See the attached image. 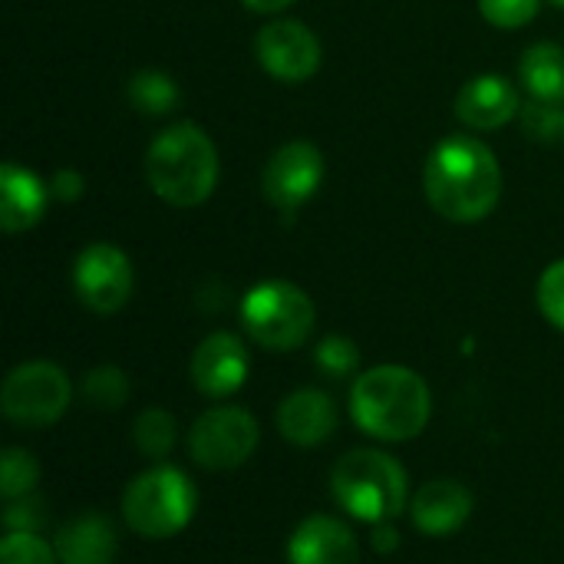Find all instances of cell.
I'll list each match as a JSON object with an SVG mask.
<instances>
[{
  "label": "cell",
  "mask_w": 564,
  "mask_h": 564,
  "mask_svg": "<svg viewBox=\"0 0 564 564\" xmlns=\"http://www.w3.org/2000/svg\"><path fill=\"white\" fill-rule=\"evenodd\" d=\"M423 192L443 218L459 225L482 221L502 198L499 159L476 135H449L423 165Z\"/></svg>",
  "instance_id": "obj_1"
},
{
  "label": "cell",
  "mask_w": 564,
  "mask_h": 564,
  "mask_svg": "<svg viewBox=\"0 0 564 564\" xmlns=\"http://www.w3.org/2000/svg\"><path fill=\"white\" fill-rule=\"evenodd\" d=\"M430 413H433L430 387L410 367L383 364L360 373L357 383L350 387V416L373 440L406 443L426 430Z\"/></svg>",
  "instance_id": "obj_2"
},
{
  "label": "cell",
  "mask_w": 564,
  "mask_h": 564,
  "mask_svg": "<svg viewBox=\"0 0 564 564\" xmlns=\"http://www.w3.org/2000/svg\"><path fill=\"white\" fill-rule=\"evenodd\" d=\"M145 178L162 202L195 208L218 185V149L195 122H175L152 139L145 152Z\"/></svg>",
  "instance_id": "obj_3"
},
{
  "label": "cell",
  "mask_w": 564,
  "mask_h": 564,
  "mask_svg": "<svg viewBox=\"0 0 564 564\" xmlns=\"http://www.w3.org/2000/svg\"><path fill=\"white\" fill-rule=\"evenodd\" d=\"M337 506L367 525L393 522L410 506V479L403 466L380 449H350L330 473Z\"/></svg>",
  "instance_id": "obj_4"
},
{
  "label": "cell",
  "mask_w": 564,
  "mask_h": 564,
  "mask_svg": "<svg viewBox=\"0 0 564 564\" xmlns=\"http://www.w3.org/2000/svg\"><path fill=\"white\" fill-rule=\"evenodd\" d=\"M198 496L192 479L175 466H152L126 486L122 519L126 525L152 542L178 535L195 516Z\"/></svg>",
  "instance_id": "obj_5"
},
{
  "label": "cell",
  "mask_w": 564,
  "mask_h": 564,
  "mask_svg": "<svg viewBox=\"0 0 564 564\" xmlns=\"http://www.w3.org/2000/svg\"><path fill=\"white\" fill-rule=\"evenodd\" d=\"M314 301L291 281H261L241 297V324L254 344L284 354L297 350L314 330Z\"/></svg>",
  "instance_id": "obj_6"
},
{
  "label": "cell",
  "mask_w": 564,
  "mask_h": 564,
  "mask_svg": "<svg viewBox=\"0 0 564 564\" xmlns=\"http://www.w3.org/2000/svg\"><path fill=\"white\" fill-rule=\"evenodd\" d=\"M73 400L69 377L50 360H30L7 373L0 387V410L17 426H50Z\"/></svg>",
  "instance_id": "obj_7"
},
{
  "label": "cell",
  "mask_w": 564,
  "mask_h": 564,
  "mask_svg": "<svg viewBox=\"0 0 564 564\" xmlns=\"http://www.w3.org/2000/svg\"><path fill=\"white\" fill-rule=\"evenodd\" d=\"M258 420L241 406H218L195 420L188 433V453L202 469L228 473L245 466L258 449Z\"/></svg>",
  "instance_id": "obj_8"
},
{
  "label": "cell",
  "mask_w": 564,
  "mask_h": 564,
  "mask_svg": "<svg viewBox=\"0 0 564 564\" xmlns=\"http://www.w3.org/2000/svg\"><path fill=\"white\" fill-rule=\"evenodd\" d=\"M132 264L122 248L96 241L86 245L73 261V291L93 314H116L132 297Z\"/></svg>",
  "instance_id": "obj_9"
},
{
  "label": "cell",
  "mask_w": 564,
  "mask_h": 564,
  "mask_svg": "<svg viewBox=\"0 0 564 564\" xmlns=\"http://www.w3.org/2000/svg\"><path fill=\"white\" fill-rule=\"evenodd\" d=\"M321 182H324V155L311 142L281 145L268 159L264 175H261V188H264L268 202L284 215L301 212L314 198Z\"/></svg>",
  "instance_id": "obj_10"
},
{
  "label": "cell",
  "mask_w": 564,
  "mask_h": 564,
  "mask_svg": "<svg viewBox=\"0 0 564 564\" xmlns=\"http://www.w3.org/2000/svg\"><path fill=\"white\" fill-rule=\"evenodd\" d=\"M254 53L281 83H304L321 66V40L301 20H271L254 40Z\"/></svg>",
  "instance_id": "obj_11"
},
{
  "label": "cell",
  "mask_w": 564,
  "mask_h": 564,
  "mask_svg": "<svg viewBox=\"0 0 564 564\" xmlns=\"http://www.w3.org/2000/svg\"><path fill=\"white\" fill-rule=\"evenodd\" d=\"M248 367L245 344L228 330H215L192 354V383L202 397H231L245 387Z\"/></svg>",
  "instance_id": "obj_12"
},
{
  "label": "cell",
  "mask_w": 564,
  "mask_h": 564,
  "mask_svg": "<svg viewBox=\"0 0 564 564\" xmlns=\"http://www.w3.org/2000/svg\"><path fill=\"white\" fill-rule=\"evenodd\" d=\"M288 564H360V545L340 519L307 516L288 539Z\"/></svg>",
  "instance_id": "obj_13"
},
{
  "label": "cell",
  "mask_w": 564,
  "mask_h": 564,
  "mask_svg": "<svg viewBox=\"0 0 564 564\" xmlns=\"http://www.w3.org/2000/svg\"><path fill=\"white\" fill-rule=\"evenodd\" d=\"M278 430L288 443H294L301 449L321 446L337 430V403L317 387H301L281 400Z\"/></svg>",
  "instance_id": "obj_14"
},
{
  "label": "cell",
  "mask_w": 564,
  "mask_h": 564,
  "mask_svg": "<svg viewBox=\"0 0 564 564\" xmlns=\"http://www.w3.org/2000/svg\"><path fill=\"white\" fill-rule=\"evenodd\" d=\"M473 516V492L456 479H433L410 499V519L423 535H453Z\"/></svg>",
  "instance_id": "obj_15"
},
{
  "label": "cell",
  "mask_w": 564,
  "mask_h": 564,
  "mask_svg": "<svg viewBox=\"0 0 564 564\" xmlns=\"http://www.w3.org/2000/svg\"><path fill=\"white\" fill-rule=\"evenodd\" d=\"M522 109V99L516 93V86L506 76L496 73H482L476 79H469L459 96H456V116L479 132H492L506 122H512Z\"/></svg>",
  "instance_id": "obj_16"
},
{
  "label": "cell",
  "mask_w": 564,
  "mask_h": 564,
  "mask_svg": "<svg viewBox=\"0 0 564 564\" xmlns=\"http://www.w3.org/2000/svg\"><path fill=\"white\" fill-rule=\"evenodd\" d=\"M53 549L63 564H112L119 552V535L106 516L83 512L56 529Z\"/></svg>",
  "instance_id": "obj_17"
},
{
  "label": "cell",
  "mask_w": 564,
  "mask_h": 564,
  "mask_svg": "<svg viewBox=\"0 0 564 564\" xmlns=\"http://www.w3.org/2000/svg\"><path fill=\"white\" fill-rule=\"evenodd\" d=\"M50 195L53 192L40 182V175H33L30 169L17 162H3L0 165V228L7 235L30 231L43 218Z\"/></svg>",
  "instance_id": "obj_18"
},
{
  "label": "cell",
  "mask_w": 564,
  "mask_h": 564,
  "mask_svg": "<svg viewBox=\"0 0 564 564\" xmlns=\"http://www.w3.org/2000/svg\"><path fill=\"white\" fill-rule=\"evenodd\" d=\"M519 76L522 86L529 89L532 99H545V102H564V50L555 43H535L532 50H525L522 63H519Z\"/></svg>",
  "instance_id": "obj_19"
},
{
  "label": "cell",
  "mask_w": 564,
  "mask_h": 564,
  "mask_svg": "<svg viewBox=\"0 0 564 564\" xmlns=\"http://www.w3.org/2000/svg\"><path fill=\"white\" fill-rule=\"evenodd\" d=\"M132 443L145 459H165L178 443V423L169 410L149 406L132 423Z\"/></svg>",
  "instance_id": "obj_20"
},
{
  "label": "cell",
  "mask_w": 564,
  "mask_h": 564,
  "mask_svg": "<svg viewBox=\"0 0 564 564\" xmlns=\"http://www.w3.org/2000/svg\"><path fill=\"white\" fill-rule=\"evenodd\" d=\"M129 102L145 116H165L178 102V86L162 69H142L129 79Z\"/></svg>",
  "instance_id": "obj_21"
},
{
  "label": "cell",
  "mask_w": 564,
  "mask_h": 564,
  "mask_svg": "<svg viewBox=\"0 0 564 564\" xmlns=\"http://www.w3.org/2000/svg\"><path fill=\"white\" fill-rule=\"evenodd\" d=\"M36 482H40L36 459L26 449H17V446L3 449V456H0V496L7 502L23 499V496H33Z\"/></svg>",
  "instance_id": "obj_22"
},
{
  "label": "cell",
  "mask_w": 564,
  "mask_h": 564,
  "mask_svg": "<svg viewBox=\"0 0 564 564\" xmlns=\"http://www.w3.org/2000/svg\"><path fill=\"white\" fill-rule=\"evenodd\" d=\"M83 397L96 406V410H119L126 400H129V377L112 367V364H102V367H93L83 380Z\"/></svg>",
  "instance_id": "obj_23"
},
{
  "label": "cell",
  "mask_w": 564,
  "mask_h": 564,
  "mask_svg": "<svg viewBox=\"0 0 564 564\" xmlns=\"http://www.w3.org/2000/svg\"><path fill=\"white\" fill-rule=\"evenodd\" d=\"M519 119H522V132L535 142H555L558 135L564 139V112L558 102L529 99L522 102Z\"/></svg>",
  "instance_id": "obj_24"
},
{
  "label": "cell",
  "mask_w": 564,
  "mask_h": 564,
  "mask_svg": "<svg viewBox=\"0 0 564 564\" xmlns=\"http://www.w3.org/2000/svg\"><path fill=\"white\" fill-rule=\"evenodd\" d=\"M56 549L40 532H7L0 542V564H56Z\"/></svg>",
  "instance_id": "obj_25"
},
{
  "label": "cell",
  "mask_w": 564,
  "mask_h": 564,
  "mask_svg": "<svg viewBox=\"0 0 564 564\" xmlns=\"http://www.w3.org/2000/svg\"><path fill=\"white\" fill-rule=\"evenodd\" d=\"M314 364H317L327 377L340 380V377H350V373L360 367V350H357V344H354L350 337L330 334V337H324V340L317 344Z\"/></svg>",
  "instance_id": "obj_26"
},
{
  "label": "cell",
  "mask_w": 564,
  "mask_h": 564,
  "mask_svg": "<svg viewBox=\"0 0 564 564\" xmlns=\"http://www.w3.org/2000/svg\"><path fill=\"white\" fill-rule=\"evenodd\" d=\"M539 7H542V0H479L482 17L492 26H502V30L525 26L529 20H535Z\"/></svg>",
  "instance_id": "obj_27"
},
{
  "label": "cell",
  "mask_w": 564,
  "mask_h": 564,
  "mask_svg": "<svg viewBox=\"0 0 564 564\" xmlns=\"http://www.w3.org/2000/svg\"><path fill=\"white\" fill-rule=\"evenodd\" d=\"M539 307L549 324L564 330V258L549 264L545 274L539 278Z\"/></svg>",
  "instance_id": "obj_28"
},
{
  "label": "cell",
  "mask_w": 564,
  "mask_h": 564,
  "mask_svg": "<svg viewBox=\"0 0 564 564\" xmlns=\"http://www.w3.org/2000/svg\"><path fill=\"white\" fill-rule=\"evenodd\" d=\"M46 525V506L36 496H23L7 502L3 509V529L7 532H40Z\"/></svg>",
  "instance_id": "obj_29"
},
{
  "label": "cell",
  "mask_w": 564,
  "mask_h": 564,
  "mask_svg": "<svg viewBox=\"0 0 564 564\" xmlns=\"http://www.w3.org/2000/svg\"><path fill=\"white\" fill-rule=\"evenodd\" d=\"M50 192H53V198H59V202H76V198L83 195V175L73 172V169H59V172L53 175V182H50Z\"/></svg>",
  "instance_id": "obj_30"
},
{
  "label": "cell",
  "mask_w": 564,
  "mask_h": 564,
  "mask_svg": "<svg viewBox=\"0 0 564 564\" xmlns=\"http://www.w3.org/2000/svg\"><path fill=\"white\" fill-rule=\"evenodd\" d=\"M373 542L380 552H393L400 545V535L393 529V522H383V525H373Z\"/></svg>",
  "instance_id": "obj_31"
},
{
  "label": "cell",
  "mask_w": 564,
  "mask_h": 564,
  "mask_svg": "<svg viewBox=\"0 0 564 564\" xmlns=\"http://www.w3.org/2000/svg\"><path fill=\"white\" fill-rule=\"evenodd\" d=\"M248 10H254V13H281V10H288L294 0H241Z\"/></svg>",
  "instance_id": "obj_32"
},
{
  "label": "cell",
  "mask_w": 564,
  "mask_h": 564,
  "mask_svg": "<svg viewBox=\"0 0 564 564\" xmlns=\"http://www.w3.org/2000/svg\"><path fill=\"white\" fill-rule=\"evenodd\" d=\"M555 3H558V7H564V0H555Z\"/></svg>",
  "instance_id": "obj_33"
}]
</instances>
